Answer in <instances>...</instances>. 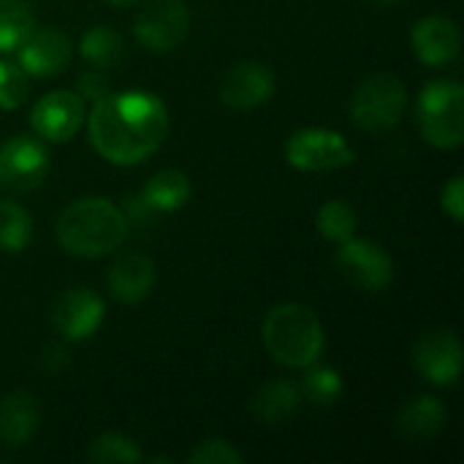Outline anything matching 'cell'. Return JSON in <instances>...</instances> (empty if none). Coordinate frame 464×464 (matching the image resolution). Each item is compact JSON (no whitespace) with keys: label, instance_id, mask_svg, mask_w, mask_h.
<instances>
[{"label":"cell","instance_id":"6da1fadb","mask_svg":"<svg viewBox=\"0 0 464 464\" xmlns=\"http://www.w3.org/2000/svg\"><path fill=\"white\" fill-rule=\"evenodd\" d=\"M169 133L166 103L147 90L106 92L87 114V136L101 158L136 166L158 152Z\"/></svg>","mask_w":464,"mask_h":464},{"label":"cell","instance_id":"7a4b0ae2","mask_svg":"<svg viewBox=\"0 0 464 464\" xmlns=\"http://www.w3.org/2000/svg\"><path fill=\"white\" fill-rule=\"evenodd\" d=\"M128 237L125 212L101 196L68 204L57 218V242L68 256L101 258L117 250Z\"/></svg>","mask_w":464,"mask_h":464},{"label":"cell","instance_id":"3957f363","mask_svg":"<svg viewBox=\"0 0 464 464\" xmlns=\"http://www.w3.org/2000/svg\"><path fill=\"white\" fill-rule=\"evenodd\" d=\"M261 340L269 356L294 370L315 364L324 353L326 337L318 315L307 304L285 302L266 313L261 324Z\"/></svg>","mask_w":464,"mask_h":464},{"label":"cell","instance_id":"277c9868","mask_svg":"<svg viewBox=\"0 0 464 464\" xmlns=\"http://www.w3.org/2000/svg\"><path fill=\"white\" fill-rule=\"evenodd\" d=\"M416 125L427 144L457 150L464 141V87L454 79L430 82L416 101Z\"/></svg>","mask_w":464,"mask_h":464},{"label":"cell","instance_id":"5b68a950","mask_svg":"<svg viewBox=\"0 0 464 464\" xmlns=\"http://www.w3.org/2000/svg\"><path fill=\"white\" fill-rule=\"evenodd\" d=\"M405 103H408V92H405L402 79H397L389 71H378V73H370L353 90L348 111H351L353 125H359L362 130L386 133L400 122Z\"/></svg>","mask_w":464,"mask_h":464},{"label":"cell","instance_id":"8992f818","mask_svg":"<svg viewBox=\"0 0 464 464\" xmlns=\"http://www.w3.org/2000/svg\"><path fill=\"white\" fill-rule=\"evenodd\" d=\"M334 269L351 288L362 294H383L394 283V264L389 253L370 239L351 237L343 242L334 256Z\"/></svg>","mask_w":464,"mask_h":464},{"label":"cell","instance_id":"52a82bcc","mask_svg":"<svg viewBox=\"0 0 464 464\" xmlns=\"http://www.w3.org/2000/svg\"><path fill=\"white\" fill-rule=\"evenodd\" d=\"M285 160L299 171H337L356 160L353 147L343 133L326 128H302L285 141Z\"/></svg>","mask_w":464,"mask_h":464},{"label":"cell","instance_id":"ba28073f","mask_svg":"<svg viewBox=\"0 0 464 464\" xmlns=\"http://www.w3.org/2000/svg\"><path fill=\"white\" fill-rule=\"evenodd\" d=\"M190 30V11L185 0H150L136 22L133 33L141 46L150 52H171L177 49Z\"/></svg>","mask_w":464,"mask_h":464},{"label":"cell","instance_id":"9c48e42d","mask_svg":"<svg viewBox=\"0 0 464 464\" xmlns=\"http://www.w3.org/2000/svg\"><path fill=\"white\" fill-rule=\"evenodd\" d=\"M49 174V152L38 139L11 136L0 144V188L11 193L35 190Z\"/></svg>","mask_w":464,"mask_h":464},{"label":"cell","instance_id":"30bf717a","mask_svg":"<svg viewBox=\"0 0 464 464\" xmlns=\"http://www.w3.org/2000/svg\"><path fill=\"white\" fill-rule=\"evenodd\" d=\"M462 343L451 329H430L413 345V367L432 386H454L462 375Z\"/></svg>","mask_w":464,"mask_h":464},{"label":"cell","instance_id":"8fae6325","mask_svg":"<svg viewBox=\"0 0 464 464\" xmlns=\"http://www.w3.org/2000/svg\"><path fill=\"white\" fill-rule=\"evenodd\" d=\"M103 299L90 288H68L52 304V326L65 340L82 343L92 337L103 324Z\"/></svg>","mask_w":464,"mask_h":464},{"label":"cell","instance_id":"7c38bea8","mask_svg":"<svg viewBox=\"0 0 464 464\" xmlns=\"http://www.w3.org/2000/svg\"><path fill=\"white\" fill-rule=\"evenodd\" d=\"M30 122L41 139L63 144V141L73 139V133L82 128L84 101L71 90H54L35 101V106L30 111Z\"/></svg>","mask_w":464,"mask_h":464},{"label":"cell","instance_id":"4fadbf2b","mask_svg":"<svg viewBox=\"0 0 464 464\" xmlns=\"http://www.w3.org/2000/svg\"><path fill=\"white\" fill-rule=\"evenodd\" d=\"M16 54L27 76H57L71 60V41L60 27H41L16 46Z\"/></svg>","mask_w":464,"mask_h":464},{"label":"cell","instance_id":"5bb4252c","mask_svg":"<svg viewBox=\"0 0 464 464\" xmlns=\"http://www.w3.org/2000/svg\"><path fill=\"white\" fill-rule=\"evenodd\" d=\"M411 44H413L416 57L424 65L440 68L459 57L462 33H459V24L449 16H424L413 24Z\"/></svg>","mask_w":464,"mask_h":464},{"label":"cell","instance_id":"9a60e30c","mask_svg":"<svg viewBox=\"0 0 464 464\" xmlns=\"http://www.w3.org/2000/svg\"><path fill=\"white\" fill-rule=\"evenodd\" d=\"M272 92H275V73L272 68L256 60L234 65L220 84V101L239 111L266 103Z\"/></svg>","mask_w":464,"mask_h":464},{"label":"cell","instance_id":"2e32d148","mask_svg":"<svg viewBox=\"0 0 464 464\" xmlns=\"http://www.w3.org/2000/svg\"><path fill=\"white\" fill-rule=\"evenodd\" d=\"M155 285V264L144 253H125L109 269V291L122 304H139Z\"/></svg>","mask_w":464,"mask_h":464},{"label":"cell","instance_id":"e0dca14e","mask_svg":"<svg viewBox=\"0 0 464 464\" xmlns=\"http://www.w3.org/2000/svg\"><path fill=\"white\" fill-rule=\"evenodd\" d=\"M41 424L35 397L27 392H14L0 400V446L22 449L27 446Z\"/></svg>","mask_w":464,"mask_h":464},{"label":"cell","instance_id":"ac0fdd59","mask_svg":"<svg viewBox=\"0 0 464 464\" xmlns=\"http://www.w3.org/2000/svg\"><path fill=\"white\" fill-rule=\"evenodd\" d=\"M443 427H446V405L432 394L408 400L397 413V432L411 443H427L438 438Z\"/></svg>","mask_w":464,"mask_h":464},{"label":"cell","instance_id":"d6986e66","mask_svg":"<svg viewBox=\"0 0 464 464\" xmlns=\"http://www.w3.org/2000/svg\"><path fill=\"white\" fill-rule=\"evenodd\" d=\"M299 405H302L299 386L280 378V381H269L258 389V394L250 402V413L264 427H283L285 421H291L296 416Z\"/></svg>","mask_w":464,"mask_h":464},{"label":"cell","instance_id":"ffe728a7","mask_svg":"<svg viewBox=\"0 0 464 464\" xmlns=\"http://www.w3.org/2000/svg\"><path fill=\"white\" fill-rule=\"evenodd\" d=\"M193 185L188 174L177 169H163L147 179V185L139 193V204L152 215V212H177L190 201Z\"/></svg>","mask_w":464,"mask_h":464},{"label":"cell","instance_id":"44dd1931","mask_svg":"<svg viewBox=\"0 0 464 464\" xmlns=\"http://www.w3.org/2000/svg\"><path fill=\"white\" fill-rule=\"evenodd\" d=\"M79 52H82V57L90 65L106 71V68H114L117 63H122V57H125V41L109 24H95V27H90L82 35Z\"/></svg>","mask_w":464,"mask_h":464},{"label":"cell","instance_id":"7402d4cb","mask_svg":"<svg viewBox=\"0 0 464 464\" xmlns=\"http://www.w3.org/2000/svg\"><path fill=\"white\" fill-rule=\"evenodd\" d=\"M315 226H318V234H321L326 242L343 245V242H348L351 237H356L359 215H356V209H353L348 201L332 198V201H326V204L318 209Z\"/></svg>","mask_w":464,"mask_h":464},{"label":"cell","instance_id":"603a6c76","mask_svg":"<svg viewBox=\"0 0 464 464\" xmlns=\"http://www.w3.org/2000/svg\"><path fill=\"white\" fill-rule=\"evenodd\" d=\"M30 239H33L30 212L11 198H0V250L19 253L27 247Z\"/></svg>","mask_w":464,"mask_h":464},{"label":"cell","instance_id":"cb8c5ba5","mask_svg":"<svg viewBox=\"0 0 464 464\" xmlns=\"http://www.w3.org/2000/svg\"><path fill=\"white\" fill-rule=\"evenodd\" d=\"M35 16L27 0H0V52H14L30 33Z\"/></svg>","mask_w":464,"mask_h":464},{"label":"cell","instance_id":"d4e9b609","mask_svg":"<svg viewBox=\"0 0 464 464\" xmlns=\"http://www.w3.org/2000/svg\"><path fill=\"white\" fill-rule=\"evenodd\" d=\"M304 378H302V400L318 405V408H329L334 402H340L343 392H345V383H343V375L332 367H304Z\"/></svg>","mask_w":464,"mask_h":464},{"label":"cell","instance_id":"484cf974","mask_svg":"<svg viewBox=\"0 0 464 464\" xmlns=\"http://www.w3.org/2000/svg\"><path fill=\"white\" fill-rule=\"evenodd\" d=\"M87 459L98 464H125V462H141L144 454L139 449L136 440H130L122 432H103L98 435L90 449H87Z\"/></svg>","mask_w":464,"mask_h":464},{"label":"cell","instance_id":"4316f807","mask_svg":"<svg viewBox=\"0 0 464 464\" xmlns=\"http://www.w3.org/2000/svg\"><path fill=\"white\" fill-rule=\"evenodd\" d=\"M30 92V76L22 65L11 60H0V109L14 111L27 101Z\"/></svg>","mask_w":464,"mask_h":464},{"label":"cell","instance_id":"83f0119b","mask_svg":"<svg viewBox=\"0 0 464 464\" xmlns=\"http://www.w3.org/2000/svg\"><path fill=\"white\" fill-rule=\"evenodd\" d=\"M190 464H242L245 457L223 438H209L196 443V449L188 457Z\"/></svg>","mask_w":464,"mask_h":464},{"label":"cell","instance_id":"f1b7e54d","mask_svg":"<svg viewBox=\"0 0 464 464\" xmlns=\"http://www.w3.org/2000/svg\"><path fill=\"white\" fill-rule=\"evenodd\" d=\"M440 204H443V212H449V218L454 223H462L464 218V177L457 174L451 177V182L443 188L440 193Z\"/></svg>","mask_w":464,"mask_h":464},{"label":"cell","instance_id":"f546056e","mask_svg":"<svg viewBox=\"0 0 464 464\" xmlns=\"http://www.w3.org/2000/svg\"><path fill=\"white\" fill-rule=\"evenodd\" d=\"M109 92V79H106V73H101V68H95V71H87V73H82L79 76V84H76V95L84 101H98V98H103Z\"/></svg>","mask_w":464,"mask_h":464},{"label":"cell","instance_id":"4dcf8cb0","mask_svg":"<svg viewBox=\"0 0 464 464\" xmlns=\"http://www.w3.org/2000/svg\"><path fill=\"white\" fill-rule=\"evenodd\" d=\"M150 462L158 464V462H174V459H171V457H150Z\"/></svg>","mask_w":464,"mask_h":464},{"label":"cell","instance_id":"1f68e13d","mask_svg":"<svg viewBox=\"0 0 464 464\" xmlns=\"http://www.w3.org/2000/svg\"><path fill=\"white\" fill-rule=\"evenodd\" d=\"M106 3H111V5H130V3H136V0H106Z\"/></svg>","mask_w":464,"mask_h":464},{"label":"cell","instance_id":"d6a6232c","mask_svg":"<svg viewBox=\"0 0 464 464\" xmlns=\"http://www.w3.org/2000/svg\"><path fill=\"white\" fill-rule=\"evenodd\" d=\"M375 3H381V5H394V3H402V0H375Z\"/></svg>","mask_w":464,"mask_h":464}]
</instances>
